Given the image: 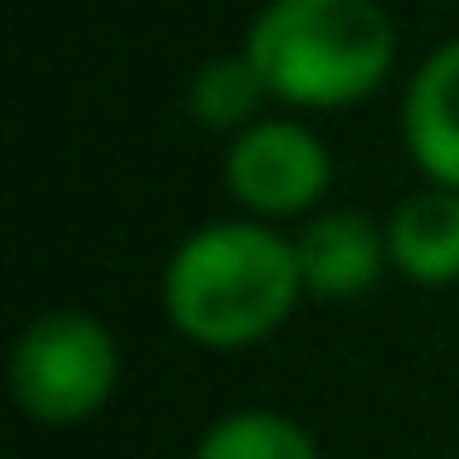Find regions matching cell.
<instances>
[{
    "label": "cell",
    "mask_w": 459,
    "mask_h": 459,
    "mask_svg": "<svg viewBox=\"0 0 459 459\" xmlns=\"http://www.w3.org/2000/svg\"><path fill=\"white\" fill-rule=\"evenodd\" d=\"M163 320L198 349H256L303 303L297 238L273 221H210L163 262Z\"/></svg>",
    "instance_id": "1"
},
{
    "label": "cell",
    "mask_w": 459,
    "mask_h": 459,
    "mask_svg": "<svg viewBox=\"0 0 459 459\" xmlns=\"http://www.w3.org/2000/svg\"><path fill=\"white\" fill-rule=\"evenodd\" d=\"M273 105L349 111L395 70V23L378 0H268L245 30Z\"/></svg>",
    "instance_id": "2"
},
{
    "label": "cell",
    "mask_w": 459,
    "mask_h": 459,
    "mask_svg": "<svg viewBox=\"0 0 459 459\" xmlns=\"http://www.w3.org/2000/svg\"><path fill=\"white\" fill-rule=\"evenodd\" d=\"M123 378V349H117L111 325L88 308H47L18 332L6 360L12 402L30 425L70 430L105 413Z\"/></svg>",
    "instance_id": "3"
},
{
    "label": "cell",
    "mask_w": 459,
    "mask_h": 459,
    "mask_svg": "<svg viewBox=\"0 0 459 459\" xmlns=\"http://www.w3.org/2000/svg\"><path fill=\"white\" fill-rule=\"evenodd\" d=\"M221 186L250 221H308L332 186V152L297 117H262L227 140Z\"/></svg>",
    "instance_id": "4"
},
{
    "label": "cell",
    "mask_w": 459,
    "mask_h": 459,
    "mask_svg": "<svg viewBox=\"0 0 459 459\" xmlns=\"http://www.w3.org/2000/svg\"><path fill=\"white\" fill-rule=\"evenodd\" d=\"M291 238L314 303H355L390 273V233L367 210H314Z\"/></svg>",
    "instance_id": "5"
},
{
    "label": "cell",
    "mask_w": 459,
    "mask_h": 459,
    "mask_svg": "<svg viewBox=\"0 0 459 459\" xmlns=\"http://www.w3.org/2000/svg\"><path fill=\"white\" fill-rule=\"evenodd\" d=\"M402 146L430 186L459 192V35L419 58L402 93Z\"/></svg>",
    "instance_id": "6"
},
{
    "label": "cell",
    "mask_w": 459,
    "mask_h": 459,
    "mask_svg": "<svg viewBox=\"0 0 459 459\" xmlns=\"http://www.w3.org/2000/svg\"><path fill=\"white\" fill-rule=\"evenodd\" d=\"M390 233V273L419 291L459 285V192L454 186H419L384 215Z\"/></svg>",
    "instance_id": "7"
},
{
    "label": "cell",
    "mask_w": 459,
    "mask_h": 459,
    "mask_svg": "<svg viewBox=\"0 0 459 459\" xmlns=\"http://www.w3.org/2000/svg\"><path fill=\"white\" fill-rule=\"evenodd\" d=\"M273 93L268 82H262V70L250 65V53L238 47V53H221V58H204L198 76L186 82V111L192 123L215 128V134H245V128H256L262 117H268Z\"/></svg>",
    "instance_id": "8"
},
{
    "label": "cell",
    "mask_w": 459,
    "mask_h": 459,
    "mask_svg": "<svg viewBox=\"0 0 459 459\" xmlns=\"http://www.w3.org/2000/svg\"><path fill=\"white\" fill-rule=\"evenodd\" d=\"M192 459H320V442L308 425L273 407H233L198 437Z\"/></svg>",
    "instance_id": "9"
}]
</instances>
